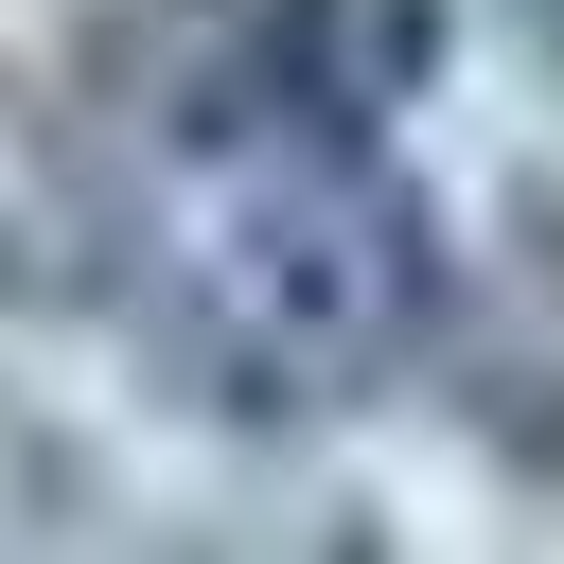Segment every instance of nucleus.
<instances>
[{
  "instance_id": "obj_1",
  "label": "nucleus",
  "mask_w": 564,
  "mask_h": 564,
  "mask_svg": "<svg viewBox=\"0 0 564 564\" xmlns=\"http://www.w3.org/2000/svg\"><path fill=\"white\" fill-rule=\"evenodd\" d=\"M441 264H458V247L423 229V194H405L388 159L264 123L247 176H229V212H212V229L176 247V282L141 300V352H159V388H176L194 423L300 441V423H335L388 352H423Z\"/></svg>"
},
{
  "instance_id": "obj_2",
  "label": "nucleus",
  "mask_w": 564,
  "mask_h": 564,
  "mask_svg": "<svg viewBox=\"0 0 564 564\" xmlns=\"http://www.w3.org/2000/svg\"><path fill=\"white\" fill-rule=\"evenodd\" d=\"M423 388L511 494H564V176H511L476 212L423 317Z\"/></svg>"
},
{
  "instance_id": "obj_3",
  "label": "nucleus",
  "mask_w": 564,
  "mask_h": 564,
  "mask_svg": "<svg viewBox=\"0 0 564 564\" xmlns=\"http://www.w3.org/2000/svg\"><path fill=\"white\" fill-rule=\"evenodd\" d=\"M123 300H141V159L70 70L0 53V317L70 335Z\"/></svg>"
},
{
  "instance_id": "obj_4",
  "label": "nucleus",
  "mask_w": 564,
  "mask_h": 564,
  "mask_svg": "<svg viewBox=\"0 0 564 564\" xmlns=\"http://www.w3.org/2000/svg\"><path fill=\"white\" fill-rule=\"evenodd\" d=\"M247 70H264V123L388 159V123L441 70V0H247Z\"/></svg>"
},
{
  "instance_id": "obj_5",
  "label": "nucleus",
  "mask_w": 564,
  "mask_h": 564,
  "mask_svg": "<svg viewBox=\"0 0 564 564\" xmlns=\"http://www.w3.org/2000/svg\"><path fill=\"white\" fill-rule=\"evenodd\" d=\"M0 564H123L106 458H88L53 405H18V388H0Z\"/></svg>"
},
{
  "instance_id": "obj_6",
  "label": "nucleus",
  "mask_w": 564,
  "mask_h": 564,
  "mask_svg": "<svg viewBox=\"0 0 564 564\" xmlns=\"http://www.w3.org/2000/svg\"><path fill=\"white\" fill-rule=\"evenodd\" d=\"M212 564H388V546H370V511H229Z\"/></svg>"
},
{
  "instance_id": "obj_7",
  "label": "nucleus",
  "mask_w": 564,
  "mask_h": 564,
  "mask_svg": "<svg viewBox=\"0 0 564 564\" xmlns=\"http://www.w3.org/2000/svg\"><path fill=\"white\" fill-rule=\"evenodd\" d=\"M511 35H529V53H546V70H564V0H511Z\"/></svg>"
}]
</instances>
